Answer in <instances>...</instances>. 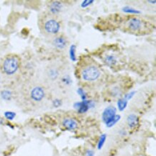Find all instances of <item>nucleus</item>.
I'll use <instances>...</instances> for the list:
<instances>
[{
  "mask_svg": "<svg viewBox=\"0 0 156 156\" xmlns=\"http://www.w3.org/2000/svg\"><path fill=\"white\" fill-rule=\"evenodd\" d=\"M124 27L129 32L140 33L147 29V22L138 18H131L124 23Z\"/></svg>",
  "mask_w": 156,
  "mask_h": 156,
  "instance_id": "1",
  "label": "nucleus"
},
{
  "mask_svg": "<svg viewBox=\"0 0 156 156\" xmlns=\"http://www.w3.org/2000/svg\"><path fill=\"white\" fill-rule=\"evenodd\" d=\"M20 61L16 56H9L3 63V71L7 75H12L18 70Z\"/></svg>",
  "mask_w": 156,
  "mask_h": 156,
  "instance_id": "2",
  "label": "nucleus"
},
{
  "mask_svg": "<svg viewBox=\"0 0 156 156\" xmlns=\"http://www.w3.org/2000/svg\"><path fill=\"white\" fill-rule=\"evenodd\" d=\"M101 75V71L95 65H88L82 72V79L86 82H94L97 80Z\"/></svg>",
  "mask_w": 156,
  "mask_h": 156,
  "instance_id": "3",
  "label": "nucleus"
},
{
  "mask_svg": "<svg viewBox=\"0 0 156 156\" xmlns=\"http://www.w3.org/2000/svg\"><path fill=\"white\" fill-rule=\"evenodd\" d=\"M60 29V25L58 21L55 19H49L46 20L44 24L45 31L51 35H56L59 32Z\"/></svg>",
  "mask_w": 156,
  "mask_h": 156,
  "instance_id": "4",
  "label": "nucleus"
},
{
  "mask_svg": "<svg viewBox=\"0 0 156 156\" xmlns=\"http://www.w3.org/2000/svg\"><path fill=\"white\" fill-rule=\"evenodd\" d=\"M117 110L115 107H108L103 112L102 119L105 122L106 125L109 124L116 116Z\"/></svg>",
  "mask_w": 156,
  "mask_h": 156,
  "instance_id": "5",
  "label": "nucleus"
},
{
  "mask_svg": "<svg viewBox=\"0 0 156 156\" xmlns=\"http://www.w3.org/2000/svg\"><path fill=\"white\" fill-rule=\"evenodd\" d=\"M31 98L35 101H40L44 98L45 90L40 86H36L33 88L30 93Z\"/></svg>",
  "mask_w": 156,
  "mask_h": 156,
  "instance_id": "6",
  "label": "nucleus"
},
{
  "mask_svg": "<svg viewBox=\"0 0 156 156\" xmlns=\"http://www.w3.org/2000/svg\"><path fill=\"white\" fill-rule=\"evenodd\" d=\"M53 43L54 46H55L56 48L61 50L64 49L65 47H66L68 41H67L66 37L60 35V36L55 37L53 41Z\"/></svg>",
  "mask_w": 156,
  "mask_h": 156,
  "instance_id": "7",
  "label": "nucleus"
},
{
  "mask_svg": "<svg viewBox=\"0 0 156 156\" xmlns=\"http://www.w3.org/2000/svg\"><path fill=\"white\" fill-rule=\"evenodd\" d=\"M63 125L68 130H74L78 127V123L76 120L71 118H66L63 119Z\"/></svg>",
  "mask_w": 156,
  "mask_h": 156,
  "instance_id": "8",
  "label": "nucleus"
},
{
  "mask_svg": "<svg viewBox=\"0 0 156 156\" xmlns=\"http://www.w3.org/2000/svg\"><path fill=\"white\" fill-rule=\"evenodd\" d=\"M74 107L79 111V113H84L90 108V101L84 100L82 102L76 103Z\"/></svg>",
  "mask_w": 156,
  "mask_h": 156,
  "instance_id": "9",
  "label": "nucleus"
},
{
  "mask_svg": "<svg viewBox=\"0 0 156 156\" xmlns=\"http://www.w3.org/2000/svg\"><path fill=\"white\" fill-rule=\"evenodd\" d=\"M62 9V4L59 1H53L49 7V10L53 15L59 13Z\"/></svg>",
  "mask_w": 156,
  "mask_h": 156,
  "instance_id": "10",
  "label": "nucleus"
},
{
  "mask_svg": "<svg viewBox=\"0 0 156 156\" xmlns=\"http://www.w3.org/2000/svg\"><path fill=\"white\" fill-rule=\"evenodd\" d=\"M127 122L129 127L132 128V127H135V126L138 124V117L135 115L132 114V115H129V116L127 117Z\"/></svg>",
  "mask_w": 156,
  "mask_h": 156,
  "instance_id": "11",
  "label": "nucleus"
},
{
  "mask_svg": "<svg viewBox=\"0 0 156 156\" xmlns=\"http://www.w3.org/2000/svg\"><path fill=\"white\" fill-rule=\"evenodd\" d=\"M105 62L106 63L108 64L109 65H114L117 63V59L114 56H107V57L105 58Z\"/></svg>",
  "mask_w": 156,
  "mask_h": 156,
  "instance_id": "12",
  "label": "nucleus"
},
{
  "mask_svg": "<svg viewBox=\"0 0 156 156\" xmlns=\"http://www.w3.org/2000/svg\"><path fill=\"white\" fill-rule=\"evenodd\" d=\"M127 104V100H126L125 99H120L118 100L117 102V106H118V109L120 111H123L124 109L126 108Z\"/></svg>",
  "mask_w": 156,
  "mask_h": 156,
  "instance_id": "13",
  "label": "nucleus"
},
{
  "mask_svg": "<svg viewBox=\"0 0 156 156\" xmlns=\"http://www.w3.org/2000/svg\"><path fill=\"white\" fill-rule=\"evenodd\" d=\"M70 56H71V59L72 60H76V46L73 45L71 47V49H70Z\"/></svg>",
  "mask_w": 156,
  "mask_h": 156,
  "instance_id": "14",
  "label": "nucleus"
},
{
  "mask_svg": "<svg viewBox=\"0 0 156 156\" xmlns=\"http://www.w3.org/2000/svg\"><path fill=\"white\" fill-rule=\"evenodd\" d=\"M106 138H107V135H106L105 134H103L102 135H101L99 140V143H98V148H99V149H101V148H102V146L104 145V143H105Z\"/></svg>",
  "mask_w": 156,
  "mask_h": 156,
  "instance_id": "15",
  "label": "nucleus"
},
{
  "mask_svg": "<svg viewBox=\"0 0 156 156\" xmlns=\"http://www.w3.org/2000/svg\"><path fill=\"white\" fill-rule=\"evenodd\" d=\"M1 97L3 98L5 100H9L11 98V92L9 91H7V90H4L1 92Z\"/></svg>",
  "mask_w": 156,
  "mask_h": 156,
  "instance_id": "16",
  "label": "nucleus"
},
{
  "mask_svg": "<svg viewBox=\"0 0 156 156\" xmlns=\"http://www.w3.org/2000/svg\"><path fill=\"white\" fill-rule=\"evenodd\" d=\"M4 116H5V117L7 118V119L12 120L15 117V116H16V114L12 112H6L5 113H4Z\"/></svg>",
  "mask_w": 156,
  "mask_h": 156,
  "instance_id": "17",
  "label": "nucleus"
},
{
  "mask_svg": "<svg viewBox=\"0 0 156 156\" xmlns=\"http://www.w3.org/2000/svg\"><path fill=\"white\" fill-rule=\"evenodd\" d=\"M120 119V116L119 115H116V116H115V117L112 120V121L110 122V123H109L108 124H107V127H112V126L113 125H115V124H116L117 122L118 121H119V120Z\"/></svg>",
  "mask_w": 156,
  "mask_h": 156,
  "instance_id": "18",
  "label": "nucleus"
},
{
  "mask_svg": "<svg viewBox=\"0 0 156 156\" xmlns=\"http://www.w3.org/2000/svg\"><path fill=\"white\" fill-rule=\"evenodd\" d=\"M58 76V71L55 69H51V71H49V76L53 79H56V78Z\"/></svg>",
  "mask_w": 156,
  "mask_h": 156,
  "instance_id": "19",
  "label": "nucleus"
},
{
  "mask_svg": "<svg viewBox=\"0 0 156 156\" xmlns=\"http://www.w3.org/2000/svg\"><path fill=\"white\" fill-rule=\"evenodd\" d=\"M123 10L124 11V12H127V13H134V14H138L140 13V12H138V11L135 10V9H132L130 8V7H125Z\"/></svg>",
  "mask_w": 156,
  "mask_h": 156,
  "instance_id": "20",
  "label": "nucleus"
},
{
  "mask_svg": "<svg viewBox=\"0 0 156 156\" xmlns=\"http://www.w3.org/2000/svg\"><path fill=\"white\" fill-rule=\"evenodd\" d=\"M94 155V152H93V150H87L85 152V154H84V156H93Z\"/></svg>",
  "mask_w": 156,
  "mask_h": 156,
  "instance_id": "21",
  "label": "nucleus"
},
{
  "mask_svg": "<svg viewBox=\"0 0 156 156\" xmlns=\"http://www.w3.org/2000/svg\"><path fill=\"white\" fill-rule=\"evenodd\" d=\"M60 104H61V101L59 100V99H56V100L53 101L54 107H60Z\"/></svg>",
  "mask_w": 156,
  "mask_h": 156,
  "instance_id": "22",
  "label": "nucleus"
},
{
  "mask_svg": "<svg viewBox=\"0 0 156 156\" xmlns=\"http://www.w3.org/2000/svg\"><path fill=\"white\" fill-rule=\"evenodd\" d=\"M93 1H84V2L82 3V7H86L87 6H89V4H91V3H93Z\"/></svg>",
  "mask_w": 156,
  "mask_h": 156,
  "instance_id": "23",
  "label": "nucleus"
},
{
  "mask_svg": "<svg viewBox=\"0 0 156 156\" xmlns=\"http://www.w3.org/2000/svg\"><path fill=\"white\" fill-rule=\"evenodd\" d=\"M0 81H1V76H0Z\"/></svg>",
  "mask_w": 156,
  "mask_h": 156,
  "instance_id": "24",
  "label": "nucleus"
}]
</instances>
